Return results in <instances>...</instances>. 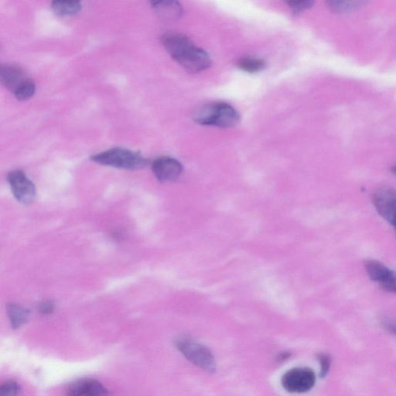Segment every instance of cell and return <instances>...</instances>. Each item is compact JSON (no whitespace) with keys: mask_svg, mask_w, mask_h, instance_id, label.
<instances>
[{"mask_svg":"<svg viewBox=\"0 0 396 396\" xmlns=\"http://www.w3.org/2000/svg\"><path fill=\"white\" fill-rule=\"evenodd\" d=\"M197 124L202 126L232 128L240 124V115L224 102H214L202 107L195 116Z\"/></svg>","mask_w":396,"mask_h":396,"instance_id":"obj_2","label":"cell"},{"mask_svg":"<svg viewBox=\"0 0 396 396\" xmlns=\"http://www.w3.org/2000/svg\"><path fill=\"white\" fill-rule=\"evenodd\" d=\"M238 66L245 72L254 74L263 71L265 67V63L262 59L248 57L238 61Z\"/></svg>","mask_w":396,"mask_h":396,"instance_id":"obj_15","label":"cell"},{"mask_svg":"<svg viewBox=\"0 0 396 396\" xmlns=\"http://www.w3.org/2000/svg\"><path fill=\"white\" fill-rule=\"evenodd\" d=\"M152 170L157 180L172 182L179 179L183 173V166L172 157L162 156L153 162Z\"/></svg>","mask_w":396,"mask_h":396,"instance_id":"obj_9","label":"cell"},{"mask_svg":"<svg viewBox=\"0 0 396 396\" xmlns=\"http://www.w3.org/2000/svg\"><path fill=\"white\" fill-rule=\"evenodd\" d=\"M51 8L57 15L69 17L76 15L83 8V5L79 1H53Z\"/></svg>","mask_w":396,"mask_h":396,"instance_id":"obj_14","label":"cell"},{"mask_svg":"<svg viewBox=\"0 0 396 396\" xmlns=\"http://www.w3.org/2000/svg\"><path fill=\"white\" fill-rule=\"evenodd\" d=\"M54 311V304L51 302H44L40 304L39 311L44 315H49Z\"/></svg>","mask_w":396,"mask_h":396,"instance_id":"obj_22","label":"cell"},{"mask_svg":"<svg viewBox=\"0 0 396 396\" xmlns=\"http://www.w3.org/2000/svg\"><path fill=\"white\" fill-rule=\"evenodd\" d=\"M67 396H109L107 389L93 379H81L74 382L67 389Z\"/></svg>","mask_w":396,"mask_h":396,"instance_id":"obj_10","label":"cell"},{"mask_svg":"<svg viewBox=\"0 0 396 396\" xmlns=\"http://www.w3.org/2000/svg\"><path fill=\"white\" fill-rule=\"evenodd\" d=\"M28 79L22 68L17 66L6 65L0 69V81L13 93Z\"/></svg>","mask_w":396,"mask_h":396,"instance_id":"obj_11","label":"cell"},{"mask_svg":"<svg viewBox=\"0 0 396 396\" xmlns=\"http://www.w3.org/2000/svg\"><path fill=\"white\" fill-rule=\"evenodd\" d=\"M99 165L125 170L145 167L147 160L141 154L124 148H113L92 156Z\"/></svg>","mask_w":396,"mask_h":396,"instance_id":"obj_4","label":"cell"},{"mask_svg":"<svg viewBox=\"0 0 396 396\" xmlns=\"http://www.w3.org/2000/svg\"><path fill=\"white\" fill-rule=\"evenodd\" d=\"M317 360L320 365V377L324 378L329 373L331 366V358L329 354L320 353L317 354Z\"/></svg>","mask_w":396,"mask_h":396,"instance_id":"obj_19","label":"cell"},{"mask_svg":"<svg viewBox=\"0 0 396 396\" xmlns=\"http://www.w3.org/2000/svg\"><path fill=\"white\" fill-rule=\"evenodd\" d=\"M20 387L15 381H8L0 387V396H19Z\"/></svg>","mask_w":396,"mask_h":396,"instance_id":"obj_18","label":"cell"},{"mask_svg":"<svg viewBox=\"0 0 396 396\" xmlns=\"http://www.w3.org/2000/svg\"><path fill=\"white\" fill-rule=\"evenodd\" d=\"M6 311H8L10 322L13 329H19L20 327L26 324L29 318V311L16 304L8 305Z\"/></svg>","mask_w":396,"mask_h":396,"instance_id":"obj_13","label":"cell"},{"mask_svg":"<svg viewBox=\"0 0 396 396\" xmlns=\"http://www.w3.org/2000/svg\"><path fill=\"white\" fill-rule=\"evenodd\" d=\"M290 356H291V353L288 352H281V354H278L277 361H279V363H283V361L289 359Z\"/></svg>","mask_w":396,"mask_h":396,"instance_id":"obj_23","label":"cell"},{"mask_svg":"<svg viewBox=\"0 0 396 396\" xmlns=\"http://www.w3.org/2000/svg\"><path fill=\"white\" fill-rule=\"evenodd\" d=\"M395 234H396V231H395Z\"/></svg>","mask_w":396,"mask_h":396,"instance_id":"obj_25","label":"cell"},{"mask_svg":"<svg viewBox=\"0 0 396 396\" xmlns=\"http://www.w3.org/2000/svg\"><path fill=\"white\" fill-rule=\"evenodd\" d=\"M281 383L289 393H305L315 386L316 374L310 368H292L283 375Z\"/></svg>","mask_w":396,"mask_h":396,"instance_id":"obj_5","label":"cell"},{"mask_svg":"<svg viewBox=\"0 0 396 396\" xmlns=\"http://www.w3.org/2000/svg\"><path fill=\"white\" fill-rule=\"evenodd\" d=\"M174 345L190 363L208 373H215L217 364L213 352L206 346L187 336L177 338Z\"/></svg>","mask_w":396,"mask_h":396,"instance_id":"obj_3","label":"cell"},{"mask_svg":"<svg viewBox=\"0 0 396 396\" xmlns=\"http://www.w3.org/2000/svg\"><path fill=\"white\" fill-rule=\"evenodd\" d=\"M365 270L372 281L388 292L396 295V272L387 267L383 263L370 259L365 263Z\"/></svg>","mask_w":396,"mask_h":396,"instance_id":"obj_7","label":"cell"},{"mask_svg":"<svg viewBox=\"0 0 396 396\" xmlns=\"http://www.w3.org/2000/svg\"><path fill=\"white\" fill-rule=\"evenodd\" d=\"M8 179L13 195L16 199L24 204L32 203L36 196V188L33 182L22 170H13Z\"/></svg>","mask_w":396,"mask_h":396,"instance_id":"obj_8","label":"cell"},{"mask_svg":"<svg viewBox=\"0 0 396 396\" xmlns=\"http://www.w3.org/2000/svg\"><path fill=\"white\" fill-rule=\"evenodd\" d=\"M380 323L387 331L396 336V320L382 317L380 320Z\"/></svg>","mask_w":396,"mask_h":396,"instance_id":"obj_21","label":"cell"},{"mask_svg":"<svg viewBox=\"0 0 396 396\" xmlns=\"http://www.w3.org/2000/svg\"><path fill=\"white\" fill-rule=\"evenodd\" d=\"M372 203L375 209L396 231V190L381 187L374 191Z\"/></svg>","mask_w":396,"mask_h":396,"instance_id":"obj_6","label":"cell"},{"mask_svg":"<svg viewBox=\"0 0 396 396\" xmlns=\"http://www.w3.org/2000/svg\"><path fill=\"white\" fill-rule=\"evenodd\" d=\"M392 172L396 175V166L393 168Z\"/></svg>","mask_w":396,"mask_h":396,"instance_id":"obj_24","label":"cell"},{"mask_svg":"<svg viewBox=\"0 0 396 396\" xmlns=\"http://www.w3.org/2000/svg\"><path fill=\"white\" fill-rule=\"evenodd\" d=\"M364 4L361 1H340V0H332L327 2V6L333 12L346 13L354 11L361 8Z\"/></svg>","mask_w":396,"mask_h":396,"instance_id":"obj_16","label":"cell"},{"mask_svg":"<svg viewBox=\"0 0 396 396\" xmlns=\"http://www.w3.org/2000/svg\"><path fill=\"white\" fill-rule=\"evenodd\" d=\"M36 92V85L33 81L28 79L15 91V95L19 101L28 100L33 97Z\"/></svg>","mask_w":396,"mask_h":396,"instance_id":"obj_17","label":"cell"},{"mask_svg":"<svg viewBox=\"0 0 396 396\" xmlns=\"http://www.w3.org/2000/svg\"><path fill=\"white\" fill-rule=\"evenodd\" d=\"M152 8L156 15L163 22H174L183 15L182 6L176 1H154Z\"/></svg>","mask_w":396,"mask_h":396,"instance_id":"obj_12","label":"cell"},{"mask_svg":"<svg viewBox=\"0 0 396 396\" xmlns=\"http://www.w3.org/2000/svg\"><path fill=\"white\" fill-rule=\"evenodd\" d=\"M162 43L170 56L190 73L203 72L211 65L208 53L182 33H166L162 37Z\"/></svg>","mask_w":396,"mask_h":396,"instance_id":"obj_1","label":"cell"},{"mask_svg":"<svg viewBox=\"0 0 396 396\" xmlns=\"http://www.w3.org/2000/svg\"><path fill=\"white\" fill-rule=\"evenodd\" d=\"M288 4L292 13L297 15V13H302L312 8L313 2L311 1V0H306V1H290L288 2Z\"/></svg>","mask_w":396,"mask_h":396,"instance_id":"obj_20","label":"cell"}]
</instances>
